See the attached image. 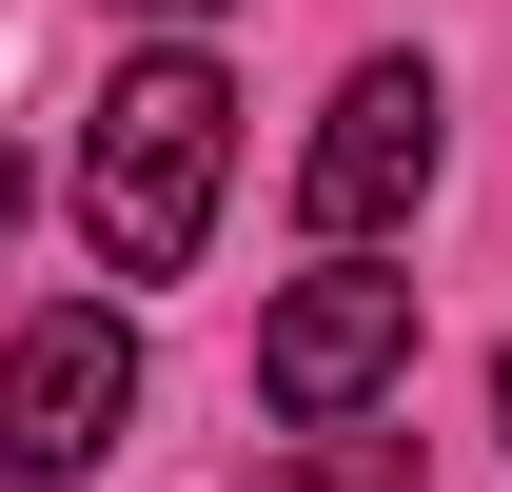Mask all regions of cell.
Masks as SVG:
<instances>
[{"label": "cell", "mask_w": 512, "mask_h": 492, "mask_svg": "<svg viewBox=\"0 0 512 492\" xmlns=\"http://www.w3.org/2000/svg\"><path fill=\"white\" fill-rule=\"evenodd\" d=\"M414 197H434V79L375 60L316 119V158H296V217H316V237H375V217H414Z\"/></svg>", "instance_id": "4"}, {"label": "cell", "mask_w": 512, "mask_h": 492, "mask_svg": "<svg viewBox=\"0 0 512 492\" xmlns=\"http://www.w3.org/2000/svg\"><path fill=\"white\" fill-rule=\"evenodd\" d=\"M217 158H237V79L217 60H138L99 79V119H79V217L119 276H178L197 217H217Z\"/></svg>", "instance_id": "1"}, {"label": "cell", "mask_w": 512, "mask_h": 492, "mask_svg": "<svg viewBox=\"0 0 512 492\" xmlns=\"http://www.w3.org/2000/svg\"><path fill=\"white\" fill-rule=\"evenodd\" d=\"M256 492H434V473H414V433H335V453H296V473H256Z\"/></svg>", "instance_id": "5"}, {"label": "cell", "mask_w": 512, "mask_h": 492, "mask_svg": "<svg viewBox=\"0 0 512 492\" xmlns=\"http://www.w3.org/2000/svg\"><path fill=\"white\" fill-rule=\"evenodd\" d=\"M394 374H414V276H355V256H335V276H296V296L256 315V394L296 433H355Z\"/></svg>", "instance_id": "2"}, {"label": "cell", "mask_w": 512, "mask_h": 492, "mask_svg": "<svg viewBox=\"0 0 512 492\" xmlns=\"http://www.w3.org/2000/svg\"><path fill=\"white\" fill-rule=\"evenodd\" d=\"M493 414H512V355H493Z\"/></svg>", "instance_id": "8"}, {"label": "cell", "mask_w": 512, "mask_h": 492, "mask_svg": "<svg viewBox=\"0 0 512 492\" xmlns=\"http://www.w3.org/2000/svg\"><path fill=\"white\" fill-rule=\"evenodd\" d=\"M0 237H20V158H0Z\"/></svg>", "instance_id": "6"}, {"label": "cell", "mask_w": 512, "mask_h": 492, "mask_svg": "<svg viewBox=\"0 0 512 492\" xmlns=\"http://www.w3.org/2000/svg\"><path fill=\"white\" fill-rule=\"evenodd\" d=\"M119 414H138V335H119L99 296H60L20 355H0V473H20V492L99 473V453H119Z\"/></svg>", "instance_id": "3"}, {"label": "cell", "mask_w": 512, "mask_h": 492, "mask_svg": "<svg viewBox=\"0 0 512 492\" xmlns=\"http://www.w3.org/2000/svg\"><path fill=\"white\" fill-rule=\"evenodd\" d=\"M138 20H217V0H138Z\"/></svg>", "instance_id": "7"}]
</instances>
